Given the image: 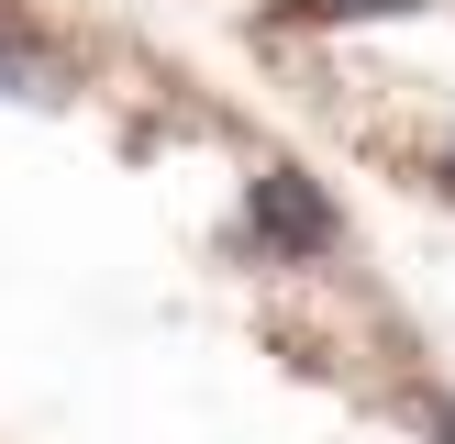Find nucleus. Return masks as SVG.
Returning a JSON list of instances; mask_svg holds the SVG:
<instances>
[{"label": "nucleus", "mask_w": 455, "mask_h": 444, "mask_svg": "<svg viewBox=\"0 0 455 444\" xmlns=\"http://www.w3.org/2000/svg\"><path fill=\"white\" fill-rule=\"evenodd\" d=\"M244 234H256L267 256H289V266H323L333 244H345V222H333L323 178H300V167H256V189H244Z\"/></svg>", "instance_id": "f257e3e1"}, {"label": "nucleus", "mask_w": 455, "mask_h": 444, "mask_svg": "<svg viewBox=\"0 0 455 444\" xmlns=\"http://www.w3.org/2000/svg\"><path fill=\"white\" fill-rule=\"evenodd\" d=\"M0 89H12V100H56V56H44V44H12V34H0Z\"/></svg>", "instance_id": "f03ea898"}, {"label": "nucleus", "mask_w": 455, "mask_h": 444, "mask_svg": "<svg viewBox=\"0 0 455 444\" xmlns=\"http://www.w3.org/2000/svg\"><path fill=\"white\" fill-rule=\"evenodd\" d=\"M311 22H389V12H434V0H300Z\"/></svg>", "instance_id": "7ed1b4c3"}, {"label": "nucleus", "mask_w": 455, "mask_h": 444, "mask_svg": "<svg viewBox=\"0 0 455 444\" xmlns=\"http://www.w3.org/2000/svg\"><path fill=\"white\" fill-rule=\"evenodd\" d=\"M444 178H455V155H444Z\"/></svg>", "instance_id": "20e7f679"}]
</instances>
